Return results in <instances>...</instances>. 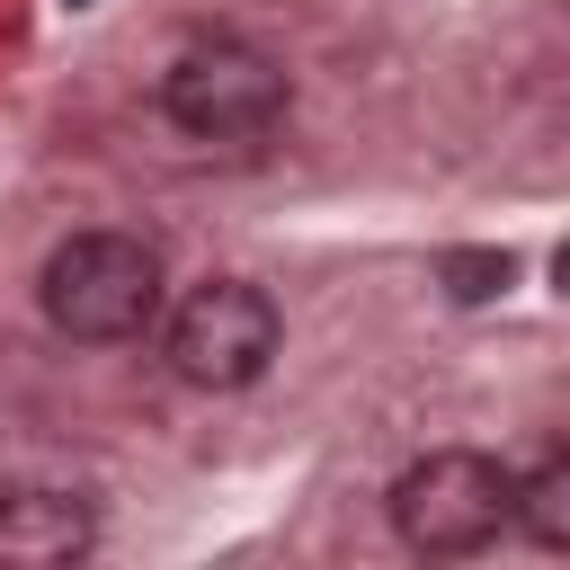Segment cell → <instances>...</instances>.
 I'll return each instance as SVG.
<instances>
[{"label": "cell", "instance_id": "3957f363", "mask_svg": "<svg viewBox=\"0 0 570 570\" xmlns=\"http://www.w3.org/2000/svg\"><path fill=\"white\" fill-rule=\"evenodd\" d=\"M508 490L517 472L481 445H436L392 481V534L428 561H472L508 534Z\"/></svg>", "mask_w": 570, "mask_h": 570}, {"label": "cell", "instance_id": "52a82bcc", "mask_svg": "<svg viewBox=\"0 0 570 570\" xmlns=\"http://www.w3.org/2000/svg\"><path fill=\"white\" fill-rule=\"evenodd\" d=\"M508 276H517L508 249H454L445 258V294L454 303H490V294H508Z\"/></svg>", "mask_w": 570, "mask_h": 570}, {"label": "cell", "instance_id": "5b68a950", "mask_svg": "<svg viewBox=\"0 0 570 570\" xmlns=\"http://www.w3.org/2000/svg\"><path fill=\"white\" fill-rule=\"evenodd\" d=\"M98 543V508L80 490H0V570H62Z\"/></svg>", "mask_w": 570, "mask_h": 570}, {"label": "cell", "instance_id": "6da1fadb", "mask_svg": "<svg viewBox=\"0 0 570 570\" xmlns=\"http://www.w3.org/2000/svg\"><path fill=\"white\" fill-rule=\"evenodd\" d=\"M36 303H45V321H53L62 338H80V347H125V338H142V330L160 321L169 276H160V249L134 240V232H71V240L45 258Z\"/></svg>", "mask_w": 570, "mask_h": 570}, {"label": "cell", "instance_id": "8992f818", "mask_svg": "<svg viewBox=\"0 0 570 570\" xmlns=\"http://www.w3.org/2000/svg\"><path fill=\"white\" fill-rule=\"evenodd\" d=\"M508 525H525V543H543V552L570 543V463H561V454H543L534 472H517V490H508Z\"/></svg>", "mask_w": 570, "mask_h": 570}, {"label": "cell", "instance_id": "7a4b0ae2", "mask_svg": "<svg viewBox=\"0 0 570 570\" xmlns=\"http://www.w3.org/2000/svg\"><path fill=\"white\" fill-rule=\"evenodd\" d=\"M285 98H294L285 62L249 36H205L160 71V116L187 142H258L285 125Z\"/></svg>", "mask_w": 570, "mask_h": 570}, {"label": "cell", "instance_id": "ba28073f", "mask_svg": "<svg viewBox=\"0 0 570 570\" xmlns=\"http://www.w3.org/2000/svg\"><path fill=\"white\" fill-rule=\"evenodd\" d=\"M71 9H89V0H71Z\"/></svg>", "mask_w": 570, "mask_h": 570}, {"label": "cell", "instance_id": "277c9868", "mask_svg": "<svg viewBox=\"0 0 570 570\" xmlns=\"http://www.w3.org/2000/svg\"><path fill=\"white\" fill-rule=\"evenodd\" d=\"M276 338H285V321L249 276H205L169 312V374L196 392H240L276 365Z\"/></svg>", "mask_w": 570, "mask_h": 570}]
</instances>
